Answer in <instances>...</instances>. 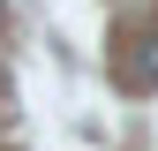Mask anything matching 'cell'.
<instances>
[{
	"mask_svg": "<svg viewBox=\"0 0 158 151\" xmlns=\"http://www.w3.org/2000/svg\"><path fill=\"white\" fill-rule=\"evenodd\" d=\"M121 83L128 91H158V38H135V53L121 61Z\"/></svg>",
	"mask_w": 158,
	"mask_h": 151,
	"instance_id": "cell-1",
	"label": "cell"
}]
</instances>
